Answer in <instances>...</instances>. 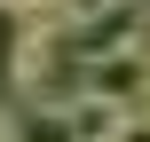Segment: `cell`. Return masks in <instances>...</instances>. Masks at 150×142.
<instances>
[{"mask_svg":"<svg viewBox=\"0 0 150 142\" xmlns=\"http://www.w3.org/2000/svg\"><path fill=\"white\" fill-rule=\"evenodd\" d=\"M0 142H16V111H8V103H0Z\"/></svg>","mask_w":150,"mask_h":142,"instance_id":"6","label":"cell"},{"mask_svg":"<svg viewBox=\"0 0 150 142\" xmlns=\"http://www.w3.org/2000/svg\"><path fill=\"white\" fill-rule=\"evenodd\" d=\"M16 142H79V134H71V119H63V111L32 103V111H16Z\"/></svg>","mask_w":150,"mask_h":142,"instance_id":"4","label":"cell"},{"mask_svg":"<svg viewBox=\"0 0 150 142\" xmlns=\"http://www.w3.org/2000/svg\"><path fill=\"white\" fill-rule=\"evenodd\" d=\"M63 119H71V134H79V142H111L127 111H119L111 95H79V103H63Z\"/></svg>","mask_w":150,"mask_h":142,"instance_id":"3","label":"cell"},{"mask_svg":"<svg viewBox=\"0 0 150 142\" xmlns=\"http://www.w3.org/2000/svg\"><path fill=\"white\" fill-rule=\"evenodd\" d=\"M142 32H150V0H103L87 24H71V32H63V47H71L79 63H103V55L134 47Z\"/></svg>","mask_w":150,"mask_h":142,"instance_id":"1","label":"cell"},{"mask_svg":"<svg viewBox=\"0 0 150 142\" xmlns=\"http://www.w3.org/2000/svg\"><path fill=\"white\" fill-rule=\"evenodd\" d=\"M150 40V32H142ZM119 47V55H103V63H87V95H111L119 111H142L150 103V47Z\"/></svg>","mask_w":150,"mask_h":142,"instance_id":"2","label":"cell"},{"mask_svg":"<svg viewBox=\"0 0 150 142\" xmlns=\"http://www.w3.org/2000/svg\"><path fill=\"white\" fill-rule=\"evenodd\" d=\"M111 142H150V111H127V119H119V134Z\"/></svg>","mask_w":150,"mask_h":142,"instance_id":"5","label":"cell"}]
</instances>
